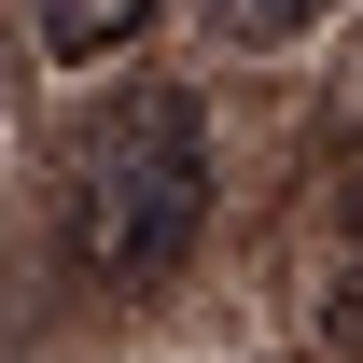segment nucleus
Segmentation results:
<instances>
[{"mask_svg":"<svg viewBox=\"0 0 363 363\" xmlns=\"http://www.w3.org/2000/svg\"><path fill=\"white\" fill-rule=\"evenodd\" d=\"M210 224V112L182 84H112V112L84 126V266L98 279H168Z\"/></svg>","mask_w":363,"mask_h":363,"instance_id":"nucleus-1","label":"nucleus"},{"mask_svg":"<svg viewBox=\"0 0 363 363\" xmlns=\"http://www.w3.org/2000/svg\"><path fill=\"white\" fill-rule=\"evenodd\" d=\"M28 14H43V56H126V28L154 0H28Z\"/></svg>","mask_w":363,"mask_h":363,"instance_id":"nucleus-2","label":"nucleus"},{"mask_svg":"<svg viewBox=\"0 0 363 363\" xmlns=\"http://www.w3.org/2000/svg\"><path fill=\"white\" fill-rule=\"evenodd\" d=\"M335 28V0H210V43H308Z\"/></svg>","mask_w":363,"mask_h":363,"instance_id":"nucleus-3","label":"nucleus"}]
</instances>
